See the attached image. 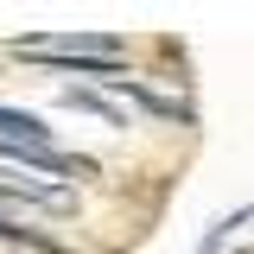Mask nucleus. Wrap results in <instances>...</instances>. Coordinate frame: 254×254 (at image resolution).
<instances>
[{"instance_id":"obj_2","label":"nucleus","mask_w":254,"mask_h":254,"mask_svg":"<svg viewBox=\"0 0 254 254\" xmlns=\"http://www.w3.org/2000/svg\"><path fill=\"white\" fill-rule=\"evenodd\" d=\"M0 203H45V210H64L70 190H58V185H19V178L0 172Z\"/></svg>"},{"instance_id":"obj_1","label":"nucleus","mask_w":254,"mask_h":254,"mask_svg":"<svg viewBox=\"0 0 254 254\" xmlns=\"http://www.w3.org/2000/svg\"><path fill=\"white\" fill-rule=\"evenodd\" d=\"M13 58L45 64V70H64V76H102V83H121L127 76L121 64L102 58V51H45V45H19V38H13Z\"/></svg>"},{"instance_id":"obj_5","label":"nucleus","mask_w":254,"mask_h":254,"mask_svg":"<svg viewBox=\"0 0 254 254\" xmlns=\"http://www.w3.org/2000/svg\"><path fill=\"white\" fill-rule=\"evenodd\" d=\"M0 242H13V248H32V254H64L51 235H38V229H19L13 216H0Z\"/></svg>"},{"instance_id":"obj_3","label":"nucleus","mask_w":254,"mask_h":254,"mask_svg":"<svg viewBox=\"0 0 254 254\" xmlns=\"http://www.w3.org/2000/svg\"><path fill=\"white\" fill-rule=\"evenodd\" d=\"M0 140H19V146H45L51 140V127L26 115V108H0Z\"/></svg>"},{"instance_id":"obj_4","label":"nucleus","mask_w":254,"mask_h":254,"mask_svg":"<svg viewBox=\"0 0 254 254\" xmlns=\"http://www.w3.org/2000/svg\"><path fill=\"white\" fill-rule=\"evenodd\" d=\"M115 89H121L127 102H140V108H146V115H159V121H172V115H178V121H185V108H178V102H172V95H153V89H140V83H133V76H121V83H115Z\"/></svg>"}]
</instances>
